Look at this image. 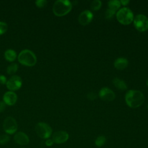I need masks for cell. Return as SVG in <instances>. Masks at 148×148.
I'll return each instance as SVG.
<instances>
[{
    "mask_svg": "<svg viewBox=\"0 0 148 148\" xmlns=\"http://www.w3.org/2000/svg\"><path fill=\"white\" fill-rule=\"evenodd\" d=\"M145 97L143 93L138 90H128L125 95L126 104L132 108L139 107L144 102Z\"/></svg>",
    "mask_w": 148,
    "mask_h": 148,
    "instance_id": "obj_1",
    "label": "cell"
},
{
    "mask_svg": "<svg viewBox=\"0 0 148 148\" xmlns=\"http://www.w3.org/2000/svg\"><path fill=\"white\" fill-rule=\"evenodd\" d=\"M72 8V3L67 0L56 1L53 6L54 14L58 17L64 16L69 13Z\"/></svg>",
    "mask_w": 148,
    "mask_h": 148,
    "instance_id": "obj_2",
    "label": "cell"
},
{
    "mask_svg": "<svg viewBox=\"0 0 148 148\" xmlns=\"http://www.w3.org/2000/svg\"><path fill=\"white\" fill-rule=\"evenodd\" d=\"M18 62L27 66H34L37 61V58L34 53L29 50L24 49L21 50L17 57Z\"/></svg>",
    "mask_w": 148,
    "mask_h": 148,
    "instance_id": "obj_3",
    "label": "cell"
},
{
    "mask_svg": "<svg viewBox=\"0 0 148 148\" xmlns=\"http://www.w3.org/2000/svg\"><path fill=\"white\" fill-rule=\"evenodd\" d=\"M117 21L123 25H129L134 20V14L128 8H123L116 13Z\"/></svg>",
    "mask_w": 148,
    "mask_h": 148,
    "instance_id": "obj_4",
    "label": "cell"
},
{
    "mask_svg": "<svg viewBox=\"0 0 148 148\" xmlns=\"http://www.w3.org/2000/svg\"><path fill=\"white\" fill-rule=\"evenodd\" d=\"M35 130L37 135L43 139H49L52 135V128L45 122L38 123L35 127Z\"/></svg>",
    "mask_w": 148,
    "mask_h": 148,
    "instance_id": "obj_5",
    "label": "cell"
},
{
    "mask_svg": "<svg viewBox=\"0 0 148 148\" xmlns=\"http://www.w3.org/2000/svg\"><path fill=\"white\" fill-rule=\"evenodd\" d=\"M3 129L8 135H13L17 132L18 125L16 119L12 116L6 117L3 122Z\"/></svg>",
    "mask_w": 148,
    "mask_h": 148,
    "instance_id": "obj_6",
    "label": "cell"
},
{
    "mask_svg": "<svg viewBox=\"0 0 148 148\" xmlns=\"http://www.w3.org/2000/svg\"><path fill=\"white\" fill-rule=\"evenodd\" d=\"M135 28L139 32H145L148 29V18L143 14H138L134 17Z\"/></svg>",
    "mask_w": 148,
    "mask_h": 148,
    "instance_id": "obj_7",
    "label": "cell"
},
{
    "mask_svg": "<svg viewBox=\"0 0 148 148\" xmlns=\"http://www.w3.org/2000/svg\"><path fill=\"white\" fill-rule=\"evenodd\" d=\"M22 79L18 75H13L7 81L6 86L9 91H14L20 88L22 86Z\"/></svg>",
    "mask_w": 148,
    "mask_h": 148,
    "instance_id": "obj_8",
    "label": "cell"
},
{
    "mask_svg": "<svg viewBox=\"0 0 148 148\" xmlns=\"http://www.w3.org/2000/svg\"><path fill=\"white\" fill-rule=\"evenodd\" d=\"M69 139V134L65 131H58L52 135V140L54 143L62 144Z\"/></svg>",
    "mask_w": 148,
    "mask_h": 148,
    "instance_id": "obj_9",
    "label": "cell"
},
{
    "mask_svg": "<svg viewBox=\"0 0 148 148\" xmlns=\"http://www.w3.org/2000/svg\"><path fill=\"white\" fill-rule=\"evenodd\" d=\"M99 98L104 101H112L115 98V94L114 92L108 87H102L99 91Z\"/></svg>",
    "mask_w": 148,
    "mask_h": 148,
    "instance_id": "obj_10",
    "label": "cell"
},
{
    "mask_svg": "<svg viewBox=\"0 0 148 148\" xmlns=\"http://www.w3.org/2000/svg\"><path fill=\"white\" fill-rule=\"evenodd\" d=\"M13 139L17 144L21 146H25L29 143V138L28 136L25 132L22 131L16 132Z\"/></svg>",
    "mask_w": 148,
    "mask_h": 148,
    "instance_id": "obj_11",
    "label": "cell"
},
{
    "mask_svg": "<svg viewBox=\"0 0 148 148\" xmlns=\"http://www.w3.org/2000/svg\"><path fill=\"white\" fill-rule=\"evenodd\" d=\"M93 18V14L88 10H86L82 12L79 16V22L82 25L88 24Z\"/></svg>",
    "mask_w": 148,
    "mask_h": 148,
    "instance_id": "obj_12",
    "label": "cell"
},
{
    "mask_svg": "<svg viewBox=\"0 0 148 148\" xmlns=\"http://www.w3.org/2000/svg\"><path fill=\"white\" fill-rule=\"evenodd\" d=\"M17 100V95L14 91H8L3 95V102L9 106L14 105Z\"/></svg>",
    "mask_w": 148,
    "mask_h": 148,
    "instance_id": "obj_13",
    "label": "cell"
},
{
    "mask_svg": "<svg viewBox=\"0 0 148 148\" xmlns=\"http://www.w3.org/2000/svg\"><path fill=\"white\" fill-rule=\"evenodd\" d=\"M128 64V60L123 57L117 58L114 62V67L119 70H123L127 67Z\"/></svg>",
    "mask_w": 148,
    "mask_h": 148,
    "instance_id": "obj_14",
    "label": "cell"
},
{
    "mask_svg": "<svg viewBox=\"0 0 148 148\" xmlns=\"http://www.w3.org/2000/svg\"><path fill=\"white\" fill-rule=\"evenodd\" d=\"M113 85L119 90H125L127 88V86L124 81L118 77H115L112 80Z\"/></svg>",
    "mask_w": 148,
    "mask_h": 148,
    "instance_id": "obj_15",
    "label": "cell"
},
{
    "mask_svg": "<svg viewBox=\"0 0 148 148\" xmlns=\"http://www.w3.org/2000/svg\"><path fill=\"white\" fill-rule=\"evenodd\" d=\"M4 57L8 61L13 62L17 57V53L13 49H8L4 53Z\"/></svg>",
    "mask_w": 148,
    "mask_h": 148,
    "instance_id": "obj_16",
    "label": "cell"
},
{
    "mask_svg": "<svg viewBox=\"0 0 148 148\" xmlns=\"http://www.w3.org/2000/svg\"><path fill=\"white\" fill-rule=\"evenodd\" d=\"M120 1L117 0H112L108 2V8L115 12L120 8Z\"/></svg>",
    "mask_w": 148,
    "mask_h": 148,
    "instance_id": "obj_17",
    "label": "cell"
},
{
    "mask_svg": "<svg viewBox=\"0 0 148 148\" xmlns=\"http://www.w3.org/2000/svg\"><path fill=\"white\" fill-rule=\"evenodd\" d=\"M18 66L16 63H12L6 68V72L8 75H13L18 70Z\"/></svg>",
    "mask_w": 148,
    "mask_h": 148,
    "instance_id": "obj_18",
    "label": "cell"
},
{
    "mask_svg": "<svg viewBox=\"0 0 148 148\" xmlns=\"http://www.w3.org/2000/svg\"><path fill=\"white\" fill-rule=\"evenodd\" d=\"M106 141V139L105 136L103 135H100V136H98L95 140V145L97 147H101L105 143Z\"/></svg>",
    "mask_w": 148,
    "mask_h": 148,
    "instance_id": "obj_19",
    "label": "cell"
},
{
    "mask_svg": "<svg viewBox=\"0 0 148 148\" xmlns=\"http://www.w3.org/2000/svg\"><path fill=\"white\" fill-rule=\"evenodd\" d=\"M101 6H102V2L99 0H94L91 2L90 5V7L91 9L95 11L98 10L101 8Z\"/></svg>",
    "mask_w": 148,
    "mask_h": 148,
    "instance_id": "obj_20",
    "label": "cell"
},
{
    "mask_svg": "<svg viewBox=\"0 0 148 148\" xmlns=\"http://www.w3.org/2000/svg\"><path fill=\"white\" fill-rule=\"evenodd\" d=\"M10 141V136L7 134L0 135V145H3L8 143Z\"/></svg>",
    "mask_w": 148,
    "mask_h": 148,
    "instance_id": "obj_21",
    "label": "cell"
},
{
    "mask_svg": "<svg viewBox=\"0 0 148 148\" xmlns=\"http://www.w3.org/2000/svg\"><path fill=\"white\" fill-rule=\"evenodd\" d=\"M8 24L3 21H0V35L4 34L8 30Z\"/></svg>",
    "mask_w": 148,
    "mask_h": 148,
    "instance_id": "obj_22",
    "label": "cell"
},
{
    "mask_svg": "<svg viewBox=\"0 0 148 148\" xmlns=\"http://www.w3.org/2000/svg\"><path fill=\"white\" fill-rule=\"evenodd\" d=\"M35 3L37 7L39 8H42L47 5V1L46 0H37L35 1Z\"/></svg>",
    "mask_w": 148,
    "mask_h": 148,
    "instance_id": "obj_23",
    "label": "cell"
},
{
    "mask_svg": "<svg viewBox=\"0 0 148 148\" xmlns=\"http://www.w3.org/2000/svg\"><path fill=\"white\" fill-rule=\"evenodd\" d=\"M115 12L110 10V9H109L108 8L106 9V12H105V18L107 19V20H110L111 19L114 14H115Z\"/></svg>",
    "mask_w": 148,
    "mask_h": 148,
    "instance_id": "obj_24",
    "label": "cell"
},
{
    "mask_svg": "<svg viewBox=\"0 0 148 148\" xmlns=\"http://www.w3.org/2000/svg\"><path fill=\"white\" fill-rule=\"evenodd\" d=\"M87 97L89 100H94L96 98L97 95L93 92H90L88 93V94L87 95Z\"/></svg>",
    "mask_w": 148,
    "mask_h": 148,
    "instance_id": "obj_25",
    "label": "cell"
},
{
    "mask_svg": "<svg viewBox=\"0 0 148 148\" xmlns=\"http://www.w3.org/2000/svg\"><path fill=\"white\" fill-rule=\"evenodd\" d=\"M7 79L5 76L3 75H0V84H6V82H7Z\"/></svg>",
    "mask_w": 148,
    "mask_h": 148,
    "instance_id": "obj_26",
    "label": "cell"
},
{
    "mask_svg": "<svg viewBox=\"0 0 148 148\" xmlns=\"http://www.w3.org/2000/svg\"><path fill=\"white\" fill-rule=\"evenodd\" d=\"M45 143V145H46V146H47V147H50V146H53V145L54 143L53 140H52V139H49H49H47L46 140Z\"/></svg>",
    "mask_w": 148,
    "mask_h": 148,
    "instance_id": "obj_27",
    "label": "cell"
},
{
    "mask_svg": "<svg viewBox=\"0 0 148 148\" xmlns=\"http://www.w3.org/2000/svg\"><path fill=\"white\" fill-rule=\"evenodd\" d=\"M6 108V104L3 102V101H0V113L4 111Z\"/></svg>",
    "mask_w": 148,
    "mask_h": 148,
    "instance_id": "obj_28",
    "label": "cell"
},
{
    "mask_svg": "<svg viewBox=\"0 0 148 148\" xmlns=\"http://www.w3.org/2000/svg\"><path fill=\"white\" fill-rule=\"evenodd\" d=\"M129 3H130V1L129 0H121V1H120L121 5H123L124 6L127 5Z\"/></svg>",
    "mask_w": 148,
    "mask_h": 148,
    "instance_id": "obj_29",
    "label": "cell"
},
{
    "mask_svg": "<svg viewBox=\"0 0 148 148\" xmlns=\"http://www.w3.org/2000/svg\"><path fill=\"white\" fill-rule=\"evenodd\" d=\"M146 84H147V86H148V79H147V80H146Z\"/></svg>",
    "mask_w": 148,
    "mask_h": 148,
    "instance_id": "obj_30",
    "label": "cell"
},
{
    "mask_svg": "<svg viewBox=\"0 0 148 148\" xmlns=\"http://www.w3.org/2000/svg\"><path fill=\"white\" fill-rule=\"evenodd\" d=\"M147 109H148V105H147Z\"/></svg>",
    "mask_w": 148,
    "mask_h": 148,
    "instance_id": "obj_31",
    "label": "cell"
},
{
    "mask_svg": "<svg viewBox=\"0 0 148 148\" xmlns=\"http://www.w3.org/2000/svg\"><path fill=\"white\" fill-rule=\"evenodd\" d=\"M21 148H25V147H21Z\"/></svg>",
    "mask_w": 148,
    "mask_h": 148,
    "instance_id": "obj_32",
    "label": "cell"
}]
</instances>
